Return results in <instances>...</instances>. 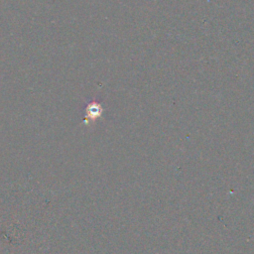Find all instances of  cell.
Masks as SVG:
<instances>
[{"label": "cell", "mask_w": 254, "mask_h": 254, "mask_svg": "<svg viewBox=\"0 0 254 254\" xmlns=\"http://www.w3.org/2000/svg\"><path fill=\"white\" fill-rule=\"evenodd\" d=\"M103 112L101 104L96 100L89 101L84 108V124L88 125L90 122H95Z\"/></svg>", "instance_id": "cell-1"}]
</instances>
